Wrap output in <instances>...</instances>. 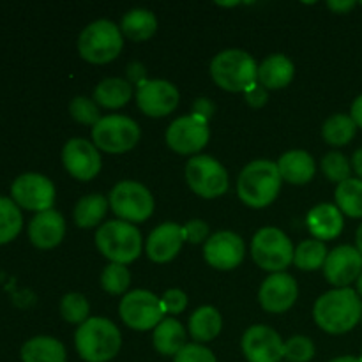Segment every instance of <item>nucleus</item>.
Listing matches in <instances>:
<instances>
[{"label": "nucleus", "instance_id": "f257e3e1", "mask_svg": "<svg viewBox=\"0 0 362 362\" xmlns=\"http://www.w3.org/2000/svg\"><path fill=\"white\" fill-rule=\"evenodd\" d=\"M315 322L329 334H345L362 318V300L352 288H334L315 303Z\"/></svg>", "mask_w": 362, "mask_h": 362}, {"label": "nucleus", "instance_id": "f03ea898", "mask_svg": "<svg viewBox=\"0 0 362 362\" xmlns=\"http://www.w3.org/2000/svg\"><path fill=\"white\" fill-rule=\"evenodd\" d=\"M278 165L267 159H257L246 165L237 179V193L246 205L262 209L271 205L281 189Z\"/></svg>", "mask_w": 362, "mask_h": 362}, {"label": "nucleus", "instance_id": "7ed1b4c3", "mask_svg": "<svg viewBox=\"0 0 362 362\" xmlns=\"http://www.w3.org/2000/svg\"><path fill=\"white\" fill-rule=\"evenodd\" d=\"M122 336L112 320L103 317L88 318L76 329L74 346L87 362H108L119 354Z\"/></svg>", "mask_w": 362, "mask_h": 362}, {"label": "nucleus", "instance_id": "20e7f679", "mask_svg": "<svg viewBox=\"0 0 362 362\" xmlns=\"http://www.w3.org/2000/svg\"><path fill=\"white\" fill-rule=\"evenodd\" d=\"M211 76L228 92H247L258 81V66L243 49L219 52L211 62Z\"/></svg>", "mask_w": 362, "mask_h": 362}, {"label": "nucleus", "instance_id": "39448f33", "mask_svg": "<svg viewBox=\"0 0 362 362\" xmlns=\"http://www.w3.org/2000/svg\"><path fill=\"white\" fill-rule=\"evenodd\" d=\"M95 246L112 264L126 265L140 257L141 233L133 223L115 219L99 226L95 232Z\"/></svg>", "mask_w": 362, "mask_h": 362}, {"label": "nucleus", "instance_id": "423d86ee", "mask_svg": "<svg viewBox=\"0 0 362 362\" xmlns=\"http://www.w3.org/2000/svg\"><path fill=\"white\" fill-rule=\"evenodd\" d=\"M122 30L110 20L92 21L78 37V52L90 64L112 62L122 52Z\"/></svg>", "mask_w": 362, "mask_h": 362}, {"label": "nucleus", "instance_id": "0eeeda50", "mask_svg": "<svg viewBox=\"0 0 362 362\" xmlns=\"http://www.w3.org/2000/svg\"><path fill=\"white\" fill-rule=\"evenodd\" d=\"M251 255L255 264L264 271L283 272L293 262V244L285 233L274 226H265L258 230L251 243Z\"/></svg>", "mask_w": 362, "mask_h": 362}, {"label": "nucleus", "instance_id": "6e6552de", "mask_svg": "<svg viewBox=\"0 0 362 362\" xmlns=\"http://www.w3.org/2000/svg\"><path fill=\"white\" fill-rule=\"evenodd\" d=\"M140 126L126 115L103 117L92 127V141L101 151L110 154H122L131 151L140 141Z\"/></svg>", "mask_w": 362, "mask_h": 362}, {"label": "nucleus", "instance_id": "1a4fd4ad", "mask_svg": "<svg viewBox=\"0 0 362 362\" xmlns=\"http://www.w3.org/2000/svg\"><path fill=\"white\" fill-rule=\"evenodd\" d=\"M112 211L122 221L141 223L154 212V197L144 184L136 180H122L110 191Z\"/></svg>", "mask_w": 362, "mask_h": 362}, {"label": "nucleus", "instance_id": "9d476101", "mask_svg": "<svg viewBox=\"0 0 362 362\" xmlns=\"http://www.w3.org/2000/svg\"><path fill=\"white\" fill-rule=\"evenodd\" d=\"M120 318L134 331H151L165 320L161 299L148 290H133L122 297L119 306Z\"/></svg>", "mask_w": 362, "mask_h": 362}, {"label": "nucleus", "instance_id": "9b49d317", "mask_svg": "<svg viewBox=\"0 0 362 362\" xmlns=\"http://www.w3.org/2000/svg\"><path fill=\"white\" fill-rule=\"evenodd\" d=\"M186 180L202 198H218L228 189V173L218 159L211 156H193L186 165Z\"/></svg>", "mask_w": 362, "mask_h": 362}, {"label": "nucleus", "instance_id": "f8f14e48", "mask_svg": "<svg viewBox=\"0 0 362 362\" xmlns=\"http://www.w3.org/2000/svg\"><path fill=\"white\" fill-rule=\"evenodd\" d=\"M211 131H209V120L197 115L179 117L170 124L166 131V144L177 154H197L207 145Z\"/></svg>", "mask_w": 362, "mask_h": 362}, {"label": "nucleus", "instance_id": "ddd939ff", "mask_svg": "<svg viewBox=\"0 0 362 362\" xmlns=\"http://www.w3.org/2000/svg\"><path fill=\"white\" fill-rule=\"evenodd\" d=\"M14 204L28 211L45 212L55 204V186L41 173H23L11 186Z\"/></svg>", "mask_w": 362, "mask_h": 362}, {"label": "nucleus", "instance_id": "4468645a", "mask_svg": "<svg viewBox=\"0 0 362 362\" xmlns=\"http://www.w3.org/2000/svg\"><path fill=\"white\" fill-rule=\"evenodd\" d=\"M240 346L247 362H279L285 357L281 336L267 325H253L247 329Z\"/></svg>", "mask_w": 362, "mask_h": 362}, {"label": "nucleus", "instance_id": "2eb2a0df", "mask_svg": "<svg viewBox=\"0 0 362 362\" xmlns=\"http://www.w3.org/2000/svg\"><path fill=\"white\" fill-rule=\"evenodd\" d=\"M179 90L166 80H147L138 85V108L148 117H165L179 105Z\"/></svg>", "mask_w": 362, "mask_h": 362}, {"label": "nucleus", "instance_id": "dca6fc26", "mask_svg": "<svg viewBox=\"0 0 362 362\" xmlns=\"http://www.w3.org/2000/svg\"><path fill=\"white\" fill-rule=\"evenodd\" d=\"M362 272V255L349 244L334 247L327 255L324 264V276L336 288H349L350 283L357 281Z\"/></svg>", "mask_w": 362, "mask_h": 362}, {"label": "nucleus", "instance_id": "f3484780", "mask_svg": "<svg viewBox=\"0 0 362 362\" xmlns=\"http://www.w3.org/2000/svg\"><path fill=\"white\" fill-rule=\"evenodd\" d=\"M62 163L78 180H92L101 172V156L92 141L73 138L62 148Z\"/></svg>", "mask_w": 362, "mask_h": 362}, {"label": "nucleus", "instance_id": "a211bd4d", "mask_svg": "<svg viewBox=\"0 0 362 362\" xmlns=\"http://www.w3.org/2000/svg\"><path fill=\"white\" fill-rule=\"evenodd\" d=\"M246 247L244 240L237 233L228 232H216L207 239L204 246V257L211 267L218 271H232L243 262Z\"/></svg>", "mask_w": 362, "mask_h": 362}, {"label": "nucleus", "instance_id": "6ab92c4d", "mask_svg": "<svg viewBox=\"0 0 362 362\" xmlns=\"http://www.w3.org/2000/svg\"><path fill=\"white\" fill-rule=\"evenodd\" d=\"M299 288L296 279L286 272L271 274L260 286L258 299L262 308L269 313H285L296 304Z\"/></svg>", "mask_w": 362, "mask_h": 362}, {"label": "nucleus", "instance_id": "aec40b11", "mask_svg": "<svg viewBox=\"0 0 362 362\" xmlns=\"http://www.w3.org/2000/svg\"><path fill=\"white\" fill-rule=\"evenodd\" d=\"M186 240L184 226L177 223H163L154 232L148 235L147 240V255L156 264H166L173 260L182 250V244Z\"/></svg>", "mask_w": 362, "mask_h": 362}, {"label": "nucleus", "instance_id": "412c9836", "mask_svg": "<svg viewBox=\"0 0 362 362\" xmlns=\"http://www.w3.org/2000/svg\"><path fill=\"white\" fill-rule=\"evenodd\" d=\"M66 233V221L55 209L37 212L28 225V237L39 250H52L59 246Z\"/></svg>", "mask_w": 362, "mask_h": 362}, {"label": "nucleus", "instance_id": "4be33fe9", "mask_svg": "<svg viewBox=\"0 0 362 362\" xmlns=\"http://www.w3.org/2000/svg\"><path fill=\"white\" fill-rule=\"evenodd\" d=\"M306 225L317 240L336 239L343 232V214L336 205L320 204L308 212Z\"/></svg>", "mask_w": 362, "mask_h": 362}, {"label": "nucleus", "instance_id": "5701e85b", "mask_svg": "<svg viewBox=\"0 0 362 362\" xmlns=\"http://www.w3.org/2000/svg\"><path fill=\"white\" fill-rule=\"evenodd\" d=\"M278 165L281 179L290 184H297L303 186L313 179L317 166H315V159L306 151H288L279 158Z\"/></svg>", "mask_w": 362, "mask_h": 362}, {"label": "nucleus", "instance_id": "b1692460", "mask_svg": "<svg viewBox=\"0 0 362 362\" xmlns=\"http://www.w3.org/2000/svg\"><path fill=\"white\" fill-rule=\"evenodd\" d=\"M296 74L293 62L285 55H271L258 66V81L262 87L269 90L274 88H285L290 85Z\"/></svg>", "mask_w": 362, "mask_h": 362}, {"label": "nucleus", "instance_id": "393cba45", "mask_svg": "<svg viewBox=\"0 0 362 362\" xmlns=\"http://www.w3.org/2000/svg\"><path fill=\"white\" fill-rule=\"evenodd\" d=\"M23 362H66V346L52 336H35L21 346Z\"/></svg>", "mask_w": 362, "mask_h": 362}, {"label": "nucleus", "instance_id": "a878e982", "mask_svg": "<svg viewBox=\"0 0 362 362\" xmlns=\"http://www.w3.org/2000/svg\"><path fill=\"white\" fill-rule=\"evenodd\" d=\"M152 343H154V349L161 356L175 357L186 346V331H184L182 324L179 320H175V318H165L154 329Z\"/></svg>", "mask_w": 362, "mask_h": 362}, {"label": "nucleus", "instance_id": "bb28decb", "mask_svg": "<svg viewBox=\"0 0 362 362\" xmlns=\"http://www.w3.org/2000/svg\"><path fill=\"white\" fill-rule=\"evenodd\" d=\"M120 30L126 37H129L131 41H147L158 30V20H156L154 13L148 9H131L124 14L122 23H120Z\"/></svg>", "mask_w": 362, "mask_h": 362}, {"label": "nucleus", "instance_id": "cd10ccee", "mask_svg": "<svg viewBox=\"0 0 362 362\" xmlns=\"http://www.w3.org/2000/svg\"><path fill=\"white\" fill-rule=\"evenodd\" d=\"M223 327V318L219 311L212 306H202L191 315L189 332L197 343H207L218 338Z\"/></svg>", "mask_w": 362, "mask_h": 362}, {"label": "nucleus", "instance_id": "c85d7f7f", "mask_svg": "<svg viewBox=\"0 0 362 362\" xmlns=\"http://www.w3.org/2000/svg\"><path fill=\"white\" fill-rule=\"evenodd\" d=\"M133 95V87L122 78H106L95 87L94 101L105 108H120L127 105Z\"/></svg>", "mask_w": 362, "mask_h": 362}, {"label": "nucleus", "instance_id": "c756f323", "mask_svg": "<svg viewBox=\"0 0 362 362\" xmlns=\"http://www.w3.org/2000/svg\"><path fill=\"white\" fill-rule=\"evenodd\" d=\"M110 200H106L103 194H87L81 200H78L76 207H74V223L80 228H92L98 226V223L105 218L106 211H108Z\"/></svg>", "mask_w": 362, "mask_h": 362}, {"label": "nucleus", "instance_id": "7c9ffc66", "mask_svg": "<svg viewBox=\"0 0 362 362\" xmlns=\"http://www.w3.org/2000/svg\"><path fill=\"white\" fill-rule=\"evenodd\" d=\"M336 207L350 218H362V180L350 177L336 187Z\"/></svg>", "mask_w": 362, "mask_h": 362}, {"label": "nucleus", "instance_id": "2f4dec72", "mask_svg": "<svg viewBox=\"0 0 362 362\" xmlns=\"http://www.w3.org/2000/svg\"><path fill=\"white\" fill-rule=\"evenodd\" d=\"M357 124L354 122V119L345 113H336V115L329 117L327 120L322 126V136L327 141L329 145H334V147H341L346 145L349 141H352V138L356 136Z\"/></svg>", "mask_w": 362, "mask_h": 362}, {"label": "nucleus", "instance_id": "473e14b6", "mask_svg": "<svg viewBox=\"0 0 362 362\" xmlns=\"http://www.w3.org/2000/svg\"><path fill=\"white\" fill-rule=\"evenodd\" d=\"M327 247H325V244L322 243V240H303V243L296 247L293 264H296L300 271H317V269L324 267L325 260H327Z\"/></svg>", "mask_w": 362, "mask_h": 362}, {"label": "nucleus", "instance_id": "72a5a7b5", "mask_svg": "<svg viewBox=\"0 0 362 362\" xmlns=\"http://www.w3.org/2000/svg\"><path fill=\"white\" fill-rule=\"evenodd\" d=\"M23 218L11 198L0 197V244H7L20 233Z\"/></svg>", "mask_w": 362, "mask_h": 362}, {"label": "nucleus", "instance_id": "f704fd0d", "mask_svg": "<svg viewBox=\"0 0 362 362\" xmlns=\"http://www.w3.org/2000/svg\"><path fill=\"white\" fill-rule=\"evenodd\" d=\"M88 311H90L88 300L78 292L66 293L60 300V315L69 324H85L88 320Z\"/></svg>", "mask_w": 362, "mask_h": 362}, {"label": "nucleus", "instance_id": "c9c22d12", "mask_svg": "<svg viewBox=\"0 0 362 362\" xmlns=\"http://www.w3.org/2000/svg\"><path fill=\"white\" fill-rule=\"evenodd\" d=\"M131 283V274L126 265L110 264L101 272V286L112 296H122Z\"/></svg>", "mask_w": 362, "mask_h": 362}, {"label": "nucleus", "instance_id": "e433bc0d", "mask_svg": "<svg viewBox=\"0 0 362 362\" xmlns=\"http://www.w3.org/2000/svg\"><path fill=\"white\" fill-rule=\"evenodd\" d=\"M322 172L327 177L331 182L341 184L345 180L350 179V173H352V165H350L349 159L341 154V152H329L322 159Z\"/></svg>", "mask_w": 362, "mask_h": 362}, {"label": "nucleus", "instance_id": "4c0bfd02", "mask_svg": "<svg viewBox=\"0 0 362 362\" xmlns=\"http://www.w3.org/2000/svg\"><path fill=\"white\" fill-rule=\"evenodd\" d=\"M69 113L76 122L87 124V126L94 127L99 120L103 119L101 113H99V106L94 99H88L85 95H78L71 101L69 105Z\"/></svg>", "mask_w": 362, "mask_h": 362}, {"label": "nucleus", "instance_id": "58836bf2", "mask_svg": "<svg viewBox=\"0 0 362 362\" xmlns=\"http://www.w3.org/2000/svg\"><path fill=\"white\" fill-rule=\"evenodd\" d=\"M315 357V345L306 336H293L285 343V359L288 362H310Z\"/></svg>", "mask_w": 362, "mask_h": 362}, {"label": "nucleus", "instance_id": "ea45409f", "mask_svg": "<svg viewBox=\"0 0 362 362\" xmlns=\"http://www.w3.org/2000/svg\"><path fill=\"white\" fill-rule=\"evenodd\" d=\"M173 362H218L216 361L214 354L209 349H205L204 345H198V343H191L186 345L175 357Z\"/></svg>", "mask_w": 362, "mask_h": 362}, {"label": "nucleus", "instance_id": "a19ab883", "mask_svg": "<svg viewBox=\"0 0 362 362\" xmlns=\"http://www.w3.org/2000/svg\"><path fill=\"white\" fill-rule=\"evenodd\" d=\"M161 306L165 313L170 315H179L186 310L187 306V296L179 288L166 290L165 296L161 297Z\"/></svg>", "mask_w": 362, "mask_h": 362}, {"label": "nucleus", "instance_id": "79ce46f5", "mask_svg": "<svg viewBox=\"0 0 362 362\" xmlns=\"http://www.w3.org/2000/svg\"><path fill=\"white\" fill-rule=\"evenodd\" d=\"M184 232H186V240H189L193 244L209 239V225L205 221H202V219H191L189 223H186Z\"/></svg>", "mask_w": 362, "mask_h": 362}, {"label": "nucleus", "instance_id": "37998d69", "mask_svg": "<svg viewBox=\"0 0 362 362\" xmlns=\"http://www.w3.org/2000/svg\"><path fill=\"white\" fill-rule=\"evenodd\" d=\"M244 94H246L247 105L253 106V108H260V106H264L269 99L267 88L262 87V85L258 83L255 85V87H251L247 92H244Z\"/></svg>", "mask_w": 362, "mask_h": 362}, {"label": "nucleus", "instance_id": "c03bdc74", "mask_svg": "<svg viewBox=\"0 0 362 362\" xmlns=\"http://www.w3.org/2000/svg\"><path fill=\"white\" fill-rule=\"evenodd\" d=\"M214 112H216V105L211 101V99L198 98L197 101L193 103V115L209 120V119H212Z\"/></svg>", "mask_w": 362, "mask_h": 362}, {"label": "nucleus", "instance_id": "a18cd8bd", "mask_svg": "<svg viewBox=\"0 0 362 362\" xmlns=\"http://www.w3.org/2000/svg\"><path fill=\"white\" fill-rule=\"evenodd\" d=\"M127 76H129V80H127L129 83L134 81L136 85H141L144 81H147V78H145V67L138 62H133L127 67Z\"/></svg>", "mask_w": 362, "mask_h": 362}, {"label": "nucleus", "instance_id": "49530a36", "mask_svg": "<svg viewBox=\"0 0 362 362\" xmlns=\"http://www.w3.org/2000/svg\"><path fill=\"white\" fill-rule=\"evenodd\" d=\"M327 6L329 9H332L334 13L343 14V13H349L350 9H354L356 2H354V0H329Z\"/></svg>", "mask_w": 362, "mask_h": 362}, {"label": "nucleus", "instance_id": "de8ad7c7", "mask_svg": "<svg viewBox=\"0 0 362 362\" xmlns=\"http://www.w3.org/2000/svg\"><path fill=\"white\" fill-rule=\"evenodd\" d=\"M350 117H352L354 122L357 124V127H361V129H362V94L356 99V101H354L352 115H350Z\"/></svg>", "mask_w": 362, "mask_h": 362}, {"label": "nucleus", "instance_id": "09e8293b", "mask_svg": "<svg viewBox=\"0 0 362 362\" xmlns=\"http://www.w3.org/2000/svg\"><path fill=\"white\" fill-rule=\"evenodd\" d=\"M352 168L357 173V179L362 180V147L357 148L352 156Z\"/></svg>", "mask_w": 362, "mask_h": 362}, {"label": "nucleus", "instance_id": "8fccbe9b", "mask_svg": "<svg viewBox=\"0 0 362 362\" xmlns=\"http://www.w3.org/2000/svg\"><path fill=\"white\" fill-rule=\"evenodd\" d=\"M331 362H362L359 357H352V356H343V357H336Z\"/></svg>", "mask_w": 362, "mask_h": 362}, {"label": "nucleus", "instance_id": "3c124183", "mask_svg": "<svg viewBox=\"0 0 362 362\" xmlns=\"http://www.w3.org/2000/svg\"><path fill=\"white\" fill-rule=\"evenodd\" d=\"M356 243H357V250H359V253L362 255V225L359 226V228H357Z\"/></svg>", "mask_w": 362, "mask_h": 362}, {"label": "nucleus", "instance_id": "603ef678", "mask_svg": "<svg viewBox=\"0 0 362 362\" xmlns=\"http://www.w3.org/2000/svg\"><path fill=\"white\" fill-rule=\"evenodd\" d=\"M357 293L362 297V272H361L359 279H357Z\"/></svg>", "mask_w": 362, "mask_h": 362}, {"label": "nucleus", "instance_id": "864d4df0", "mask_svg": "<svg viewBox=\"0 0 362 362\" xmlns=\"http://www.w3.org/2000/svg\"><path fill=\"white\" fill-rule=\"evenodd\" d=\"M359 359H361V361H362V350H361V357H359Z\"/></svg>", "mask_w": 362, "mask_h": 362}, {"label": "nucleus", "instance_id": "5fc2aeb1", "mask_svg": "<svg viewBox=\"0 0 362 362\" xmlns=\"http://www.w3.org/2000/svg\"><path fill=\"white\" fill-rule=\"evenodd\" d=\"M361 322H362V318H361Z\"/></svg>", "mask_w": 362, "mask_h": 362}, {"label": "nucleus", "instance_id": "6e6d98bb", "mask_svg": "<svg viewBox=\"0 0 362 362\" xmlns=\"http://www.w3.org/2000/svg\"><path fill=\"white\" fill-rule=\"evenodd\" d=\"M361 4H362V2H361Z\"/></svg>", "mask_w": 362, "mask_h": 362}]
</instances>
